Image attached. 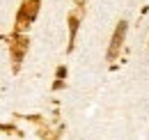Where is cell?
<instances>
[{"instance_id": "6da1fadb", "label": "cell", "mask_w": 149, "mask_h": 140, "mask_svg": "<svg viewBox=\"0 0 149 140\" xmlns=\"http://www.w3.org/2000/svg\"><path fill=\"white\" fill-rule=\"evenodd\" d=\"M126 21H119V25L115 28V35H112V41H110V48H108V60H115L117 57V53L122 48V44H124V37H126Z\"/></svg>"}, {"instance_id": "7a4b0ae2", "label": "cell", "mask_w": 149, "mask_h": 140, "mask_svg": "<svg viewBox=\"0 0 149 140\" xmlns=\"http://www.w3.org/2000/svg\"><path fill=\"white\" fill-rule=\"evenodd\" d=\"M69 25H71V39H74V37H76V30H78V21L71 16V18H69Z\"/></svg>"}]
</instances>
